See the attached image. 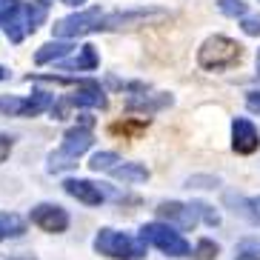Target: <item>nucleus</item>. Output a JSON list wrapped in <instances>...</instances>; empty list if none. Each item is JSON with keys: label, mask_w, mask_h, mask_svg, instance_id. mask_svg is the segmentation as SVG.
Here are the masks:
<instances>
[{"label": "nucleus", "mask_w": 260, "mask_h": 260, "mask_svg": "<svg viewBox=\"0 0 260 260\" xmlns=\"http://www.w3.org/2000/svg\"><path fill=\"white\" fill-rule=\"evenodd\" d=\"M49 17V0H31V3H20L9 9L0 17V26L6 31L9 43H23L31 31H38L43 26V20Z\"/></svg>", "instance_id": "obj_1"}, {"label": "nucleus", "mask_w": 260, "mask_h": 260, "mask_svg": "<svg viewBox=\"0 0 260 260\" xmlns=\"http://www.w3.org/2000/svg\"><path fill=\"white\" fill-rule=\"evenodd\" d=\"M240 60H243V46L226 35H214V38L203 40V46L198 49V63L206 72H226Z\"/></svg>", "instance_id": "obj_2"}, {"label": "nucleus", "mask_w": 260, "mask_h": 260, "mask_svg": "<svg viewBox=\"0 0 260 260\" xmlns=\"http://www.w3.org/2000/svg\"><path fill=\"white\" fill-rule=\"evenodd\" d=\"M92 143H94L92 129H86V126H72V129H66L60 149L49 154L46 169L52 172V175L66 172V169H75L77 166V157L89 152V149H92Z\"/></svg>", "instance_id": "obj_3"}, {"label": "nucleus", "mask_w": 260, "mask_h": 260, "mask_svg": "<svg viewBox=\"0 0 260 260\" xmlns=\"http://www.w3.org/2000/svg\"><path fill=\"white\" fill-rule=\"evenodd\" d=\"M94 252L112 260H143L146 257V243L140 237H132L117 229H100L92 240Z\"/></svg>", "instance_id": "obj_4"}, {"label": "nucleus", "mask_w": 260, "mask_h": 260, "mask_svg": "<svg viewBox=\"0 0 260 260\" xmlns=\"http://www.w3.org/2000/svg\"><path fill=\"white\" fill-rule=\"evenodd\" d=\"M138 237L143 240L146 246L160 249L163 254H169V257H191L189 240H186L177 229L166 226V223H146V226H140Z\"/></svg>", "instance_id": "obj_5"}, {"label": "nucleus", "mask_w": 260, "mask_h": 260, "mask_svg": "<svg viewBox=\"0 0 260 260\" xmlns=\"http://www.w3.org/2000/svg\"><path fill=\"white\" fill-rule=\"evenodd\" d=\"M103 12H100L98 6L92 9H83V12H75V15L69 17H60V20H54L52 26V35L54 40H77L83 38V35H92V31H100V26H103Z\"/></svg>", "instance_id": "obj_6"}, {"label": "nucleus", "mask_w": 260, "mask_h": 260, "mask_svg": "<svg viewBox=\"0 0 260 260\" xmlns=\"http://www.w3.org/2000/svg\"><path fill=\"white\" fill-rule=\"evenodd\" d=\"M54 106V98L49 92H31L29 98H0V112L15 117H38L40 112Z\"/></svg>", "instance_id": "obj_7"}, {"label": "nucleus", "mask_w": 260, "mask_h": 260, "mask_svg": "<svg viewBox=\"0 0 260 260\" xmlns=\"http://www.w3.org/2000/svg\"><path fill=\"white\" fill-rule=\"evenodd\" d=\"M166 12L163 9H126V12H115V15L103 17L100 31H115V29H132V26H146L154 20H163Z\"/></svg>", "instance_id": "obj_8"}, {"label": "nucleus", "mask_w": 260, "mask_h": 260, "mask_svg": "<svg viewBox=\"0 0 260 260\" xmlns=\"http://www.w3.org/2000/svg\"><path fill=\"white\" fill-rule=\"evenodd\" d=\"M29 220L49 235H60V232L69 229V212L57 203H38L29 212Z\"/></svg>", "instance_id": "obj_9"}, {"label": "nucleus", "mask_w": 260, "mask_h": 260, "mask_svg": "<svg viewBox=\"0 0 260 260\" xmlns=\"http://www.w3.org/2000/svg\"><path fill=\"white\" fill-rule=\"evenodd\" d=\"M129 98H126V109L129 112H140V115H154V112H160V109L172 106L175 98L172 94H146V86L143 83H129Z\"/></svg>", "instance_id": "obj_10"}, {"label": "nucleus", "mask_w": 260, "mask_h": 260, "mask_svg": "<svg viewBox=\"0 0 260 260\" xmlns=\"http://www.w3.org/2000/svg\"><path fill=\"white\" fill-rule=\"evenodd\" d=\"M157 217H160L166 226L172 229H180V232H191L198 226V212L191 209V203H180V200H163L157 206Z\"/></svg>", "instance_id": "obj_11"}, {"label": "nucleus", "mask_w": 260, "mask_h": 260, "mask_svg": "<svg viewBox=\"0 0 260 260\" xmlns=\"http://www.w3.org/2000/svg\"><path fill=\"white\" fill-rule=\"evenodd\" d=\"M69 109H106V92L98 80H80L72 94H66Z\"/></svg>", "instance_id": "obj_12"}, {"label": "nucleus", "mask_w": 260, "mask_h": 260, "mask_svg": "<svg viewBox=\"0 0 260 260\" xmlns=\"http://www.w3.org/2000/svg\"><path fill=\"white\" fill-rule=\"evenodd\" d=\"M232 149L237 154H254L260 149V132L249 117H235L232 120Z\"/></svg>", "instance_id": "obj_13"}, {"label": "nucleus", "mask_w": 260, "mask_h": 260, "mask_svg": "<svg viewBox=\"0 0 260 260\" xmlns=\"http://www.w3.org/2000/svg\"><path fill=\"white\" fill-rule=\"evenodd\" d=\"M63 191H66L69 198H75L77 203H83V206H100V203L106 200L103 189H100L98 183H92V180H83V177H69V180H63Z\"/></svg>", "instance_id": "obj_14"}, {"label": "nucleus", "mask_w": 260, "mask_h": 260, "mask_svg": "<svg viewBox=\"0 0 260 260\" xmlns=\"http://www.w3.org/2000/svg\"><path fill=\"white\" fill-rule=\"evenodd\" d=\"M98 66H100V54L94 46H80L77 57L54 63V69H60V72H94Z\"/></svg>", "instance_id": "obj_15"}, {"label": "nucleus", "mask_w": 260, "mask_h": 260, "mask_svg": "<svg viewBox=\"0 0 260 260\" xmlns=\"http://www.w3.org/2000/svg\"><path fill=\"white\" fill-rule=\"evenodd\" d=\"M226 203H229V206H235V209H232L235 214H240V217H246L249 223L260 226V194H257V198H240V194H226Z\"/></svg>", "instance_id": "obj_16"}, {"label": "nucleus", "mask_w": 260, "mask_h": 260, "mask_svg": "<svg viewBox=\"0 0 260 260\" xmlns=\"http://www.w3.org/2000/svg\"><path fill=\"white\" fill-rule=\"evenodd\" d=\"M72 49H75V43H69V40H52V43H46V46H40L35 52V63L38 66H43V63H60Z\"/></svg>", "instance_id": "obj_17"}, {"label": "nucleus", "mask_w": 260, "mask_h": 260, "mask_svg": "<svg viewBox=\"0 0 260 260\" xmlns=\"http://www.w3.org/2000/svg\"><path fill=\"white\" fill-rule=\"evenodd\" d=\"M109 175L117 177V180H123V183H146V180H149V169H146L143 163L120 160L112 172H109Z\"/></svg>", "instance_id": "obj_18"}, {"label": "nucleus", "mask_w": 260, "mask_h": 260, "mask_svg": "<svg viewBox=\"0 0 260 260\" xmlns=\"http://www.w3.org/2000/svg\"><path fill=\"white\" fill-rule=\"evenodd\" d=\"M146 129H149V120H143V117H123V120H115L109 126V132L117 135V138H123V140L140 138Z\"/></svg>", "instance_id": "obj_19"}, {"label": "nucleus", "mask_w": 260, "mask_h": 260, "mask_svg": "<svg viewBox=\"0 0 260 260\" xmlns=\"http://www.w3.org/2000/svg\"><path fill=\"white\" fill-rule=\"evenodd\" d=\"M26 235V220L15 212H0V243Z\"/></svg>", "instance_id": "obj_20"}, {"label": "nucleus", "mask_w": 260, "mask_h": 260, "mask_svg": "<svg viewBox=\"0 0 260 260\" xmlns=\"http://www.w3.org/2000/svg\"><path fill=\"white\" fill-rule=\"evenodd\" d=\"M120 160H123V157H120V154H115V152H98V154H92L89 169H92V172H112Z\"/></svg>", "instance_id": "obj_21"}, {"label": "nucleus", "mask_w": 260, "mask_h": 260, "mask_svg": "<svg viewBox=\"0 0 260 260\" xmlns=\"http://www.w3.org/2000/svg\"><path fill=\"white\" fill-rule=\"evenodd\" d=\"M217 9H220V15L226 17H249V3L243 0H217Z\"/></svg>", "instance_id": "obj_22"}, {"label": "nucleus", "mask_w": 260, "mask_h": 260, "mask_svg": "<svg viewBox=\"0 0 260 260\" xmlns=\"http://www.w3.org/2000/svg\"><path fill=\"white\" fill-rule=\"evenodd\" d=\"M191 209L198 212V217L206 226H220V212L214 206H209V203H203V200H191Z\"/></svg>", "instance_id": "obj_23"}, {"label": "nucleus", "mask_w": 260, "mask_h": 260, "mask_svg": "<svg viewBox=\"0 0 260 260\" xmlns=\"http://www.w3.org/2000/svg\"><path fill=\"white\" fill-rule=\"evenodd\" d=\"M217 252H220V246L214 243V240H209V237H203V240H198V246L191 249V257L194 260H214Z\"/></svg>", "instance_id": "obj_24"}, {"label": "nucleus", "mask_w": 260, "mask_h": 260, "mask_svg": "<svg viewBox=\"0 0 260 260\" xmlns=\"http://www.w3.org/2000/svg\"><path fill=\"white\" fill-rule=\"evenodd\" d=\"M235 260H260V240H243L235 249Z\"/></svg>", "instance_id": "obj_25"}, {"label": "nucleus", "mask_w": 260, "mask_h": 260, "mask_svg": "<svg viewBox=\"0 0 260 260\" xmlns=\"http://www.w3.org/2000/svg\"><path fill=\"white\" fill-rule=\"evenodd\" d=\"M220 183L217 177H212V175H194V177H189L186 180V186L189 189H214V186Z\"/></svg>", "instance_id": "obj_26"}, {"label": "nucleus", "mask_w": 260, "mask_h": 260, "mask_svg": "<svg viewBox=\"0 0 260 260\" xmlns=\"http://www.w3.org/2000/svg\"><path fill=\"white\" fill-rule=\"evenodd\" d=\"M240 29H243L249 38H260V17H243V20H240Z\"/></svg>", "instance_id": "obj_27"}, {"label": "nucleus", "mask_w": 260, "mask_h": 260, "mask_svg": "<svg viewBox=\"0 0 260 260\" xmlns=\"http://www.w3.org/2000/svg\"><path fill=\"white\" fill-rule=\"evenodd\" d=\"M12 149H15V138H12V135H3V132H0V163L6 160L9 154H12Z\"/></svg>", "instance_id": "obj_28"}, {"label": "nucleus", "mask_w": 260, "mask_h": 260, "mask_svg": "<svg viewBox=\"0 0 260 260\" xmlns=\"http://www.w3.org/2000/svg\"><path fill=\"white\" fill-rule=\"evenodd\" d=\"M246 109H249L252 115H260V89L246 92Z\"/></svg>", "instance_id": "obj_29"}, {"label": "nucleus", "mask_w": 260, "mask_h": 260, "mask_svg": "<svg viewBox=\"0 0 260 260\" xmlns=\"http://www.w3.org/2000/svg\"><path fill=\"white\" fill-rule=\"evenodd\" d=\"M60 3H66V6H83L86 0H60Z\"/></svg>", "instance_id": "obj_30"}, {"label": "nucleus", "mask_w": 260, "mask_h": 260, "mask_svg": "<svg viewBox=\"0 0 260 260\" xmlns=\"http://www.w3.org/2000/svg\"><path fill=\"white\" fill-rule=\"evenodd\" d=\"M3 80H9V69H6V66H0V83H3Z\"/></svg>", "instance_id": "obj_31"}, {"label": "nucleus", "mask_w": 260, "mask_h": 260, "mask_svg": "<svg viewBox=\"0 0 260 260\" xmlns=\"http://www.w3.org/2000/svg\"><path fill=\"white\" fill-rule=\"evenodd\" d=\"M254 60H257V75H260V49H257V57H254Z\"/></svg>", "instance_id": "obj_32"}]
</instances>
